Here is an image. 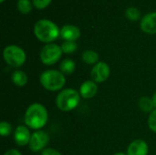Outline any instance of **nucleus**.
I'll list each match as a JSON object with an SVG mask.
<instances>
[{"instance_id":"f257e3e1","label":"nucleus","mask_w":156,"mask_h":155,"mask_svg":"<svg viewBox=\"0 0 156 155\" xmlns=\"http://www.w3.org/2000/svg\"><path fill=\"white\" fill-rule=\"evenodd\" d=\"M48 114L46 108L40 103L31 104L25 113V123L32 130H39L48 122Z\"/></svg>"},{"instance_id":"f03ea898","label":"nucleus","mask_w":156,"mask_h":155,"mask_svg":"<svg viewBox=\"0 0 156 155\" xmlns=\"http://www.w3.org/2000/svg\"><path fill=\"white\" fill-rule=\"evenodd\" d=\"M34 34L38 40L49 44L60 36L58 26L48 19H39L34 26Z\"/></svg>"},{"instance_id":"7ed1b4c3","label":"nucleus","mask_w":156,"mask_h":155,"mask_svg":"<svg viewBox=\"0 0 156 155\" xmlns=\"http://www.w3.org/2000/svg\"><path fill=\"white\" fill-rule=\"evenodd\" d=\"M40 83L44 89L49 91H57L61 90L66 83L65 75L58 70L48 69L40 75Z\"/></svg>"},{"instance_id":"20e7f679","label":"nucleus","mask_w":156,"mask_h":155,"mask_svg":"<svg viewBox=\"0 0 156 155\" xmlns=\"http://www.w3.org/2000/svg\"><path fill=\"white\" fill-rule=\"evenodd\" d=\"M80 94L73 89H66L61 90L56 99L57 107L62 111H70L74 110L80 103Z\"/></svg>"},{"instance_id":"39448f33","label":"nucleus","mask_w":156,"mask_h":155,"mask_svg":"<svg viewBox=\"0 0 156 155\" xmlns=\"http://www.w3.org/2000/svg\"><path fill=\"white\" fill-rule=\"evenodd\" d=\"M3 57L5 61L13 68L21 67L27 58L25 51L16 45H9L5 47L3 51Z\"/></svg>"},{"instance_id":"423d86ee","label":"nucleus","mask_w":156,"mask_h":155,"mask_svg":"<svg viewBox=\"0 0 156 155\" xmlns=\"http://www.w3.org/2000/svg\"><path fill=\"white\" fill-rule=\"evenodd\" d=\"M62 53L61 47L54 43H49L42 48L40 51V60L45 65H54L59 60Z\"/></svg>"},{"instance_id":"0eeeda50","label":"nucleus","mask_w":156,"mask_h":155,"mask_svg":"<svg viewBox=\"0 0 156 155\" xmlns=\"http://www.w3.org/2000/svg\"><path fill=\"white\" fill-rule=\"evenodd\" d=\"M49 143V136L43 131H37L32 133L29 142V148L33 152H39L46 149L45 147Z\"/></svg>"},{"instance_id":"6e6552de","label":"nucleus","mask_w":156,"mask_h":155,"mask_svg":"<svg viewBox=\"0 0 156 155\" xmlns=\"http://www.w3.org/2000/svg\"><path fill=\"white\" fill-rule=\"evenodd\" d=\"M111 69L107 63L105 62H98L91 69L90 77L92 80L96 83H101L108 79L110 77Z\"/></svg>"},{"instance_id":"1a4fd4ad","label":"nucleus","mask_w":156,"mask_h":155,"mask_svg":"<svg viewBox=\"0 0 156 155\" xmlns=\"http://www.w3.org/2000/svg\"><path fill=\"white\" fill-rule=\"evenodd\" d=\"M31 133L28 128L25 125H19L16 128L14 133V140L18 146H25L29 144L31 139Z\"/></svg>"},{"instance_id":"9d476101","label":"nucleus","mask_w":156,"mask_h":155,"mask_svg":"<svg viewBox=\"0 0 156 155\" xmlns=\"http://www.w3.org/2000/svg\"><path fill=\"white\" fill-rule=\"evenodd\" d=\"M141 28L146 34H156V12L146 14L142 18Z\"/></svg>"},{"instance_id":"9b49d317","label":"nucleus","mask_w":156,"mask_h":155,"mask_svg":"<svg viewBox=\"0 0 156 155\" xmlns=\"http://www.w3.org/2000/svg\"><path fill=\"white\" fill-rule=\"evenodd\" d=\"M60 37L65 41H76L80 37V30L73 25H65L60 29Z\"/></svg>"},{"instance_id":"f8f14e48","label":"nucleus","mask_w":156,"mask_h":155,"mask_svg":"<svg viewBox=\"0 0 156 155\" xmlns=\"http://www.w3.org/2000/svg\"><path fill=\"white\" fill-rule=\"evenodd\" d=\"M128 155H147L148 145L144 140H135L132 142L127 150Z\"/></svg>"},{"instance_id":"ddd939ff","label":"nucleus","mask_w":156,"mask_h":155,"mask_svg":"<svg viewBox=\"0 0 156 155\" xmlns=\"http://www.w3.org/2000/svg\"><path fill=\"white\" fill-rule=\"evenodd\" d=\"M98 91L97 83L93 80H87L83 82L80 88V94L83 99L93 98Z\"/></svg>"},{"instance_id":"4468645a","label":"nucleus","mask_w":156,"mask_h":155,"mask_svg":"<svg viewBox=\"0 0 156 155\" xmlns=\"http://www.w3.org/2000/svg\"><path fill=\"white\" fill-rule=\"evenodd\" d=\"M12 82L17 87H23L27 83V75L22 70H16L12 74Z\"/></svg>"},{"instance_id":"2eb2a0df","label":"nucleus","mask_w":156,"mask_h":155,"mask_svg":"<svg viewBox=\"0 0 156 155\" xmlns=\"http://www.w3.org/2000/svg\"><path fill=\"white\" fill-rule=\"evenodd\" d=\"M75 67L76 64L73 60H71L70 58H66L64 59L60 65H59V69L60 71L64 74V75H70L74 72L75 70Z\"/></svg>"},{"instance_id":"dca6fc26","label":"nucleus","mask_w":156,"mask_h":155,"mask_svg":"<svg viewBox=\"0 0 156 155\" xmlns=\"http://www.w3.org/2000/svg\"><path fill=\"white\" fill-rule=\"evenodd\" d=\"M82 60L86 64L96 65L99 61V54L94 50H86L82 54Z\"/></svg>"},{"instance_id":"f3484780","label":"nucleus","mask_w":156,"mask_h":155,"mask_svg":"<svg viewBox=\"0 0 156 155\" xmlns=\"http://www.w3.org/2000/svg\"><path fill=\"white\" fill-rule=\"evenodd\" d=\"M139 107L144 112H152L154 108L153 100L145 96L139 100Z\"/></svg>"},{"instance_id":"a211bd4d","label":"nucleus","mask_w":156,"mask_h":155,"mask_svg":"<svg viewBox=\"0 0 156 155\" xmlns=\"http://www.w3.org/2000/svg\"><path fill=\"white\" fill-rule=\"evenodd\" d=\"M17 9L20 13L27 15L29 14L32 10V3L30 0H17Z\"/></svg>"},{"instance_id":"6ab92c4d","label":"nucleus","mask_w":156,"mask_h":155,"mask_svg":"<svg viewBox=\"0 0 156 155\" xmlns=\"http://www.w3.org/2000/svg\"><path fill=\"white\" fill-rule=\"evenodd\" d=\"M125 16L131 21H137L141 17V11L134 6H130L125 11Z\"/></svg>"},{"instance_id":"aec40b11","label":"nucleus","mask_w":156,"mask_h":155,"mask_svg":"<svg viewBox=\"0 0 156 155\" xmlns=\"http://www.w3.org/2000/svg\"><path fill=\"white\" fill-rule=\"evenodd\" d=\"M61 49L63 53L71 54L78 49V45L75 41H64L61 45Z\"/></svg>"},{"instance_id":"412c9836","label":"nucleus","mask_w":156,"mask_h":155,"mask_svg":"<svg viewBox=\"0 0 156 155\" xmlns=\"http://www.w3.org/2000/svg\"><path fill=\"white\" fill-rule=\"evenodd\" d=\"M12 132V126L10 123L6 122H2L0 123V134L3 137L8 136L10 135Z\"/></svg>"},{"instance_id":"4be33fe9","label":"nucleus","mask_w":156,"mask_h":155,"mask_svg":"<svg viewBox=\"0 0 156 155\" xmlns=\"http://www.w3.org/2000/svg\"><path fill=\"white\" fill-rule=\"evenodd\" d=\"M148 125H149V128L156 133V110L153 111L150 113V116L148 119Z\"/></svg>"},{"instance_id":"5701e85b","label":"nucleus","mask_w":156,"mask_h":155,"mask_svg":"<svg viewBox=\"0 0 156 155\" xmlns=\"http://www.w3.org/2000/svg\"><path fill=\"white\" fill-rule=\"evenodd\" d=\"M51 1L52 0H32V4L37 9H44L51 3Z\"/></svg>"},{"instance_id":"b1692460","label":"nucleus","mask_w":156,"mask_h":155,"mask_svg":"<svg viewBox=\"0 0 156 155\" xmlns=\"http://www.w3.org/2000/svg\"><path fill=\"white\" fill-rule=\"evenodd\" d=\"M41 155H62L58 151L52 148H46L42 151Z\"/></svg>"},{"instance_id":"393cba45","label":"nucleus","mask_w":156,"mask_h":155,"mask_svg":"<svg viewBox=\"0 0 156 155\" xmlns=\"http://www.w3.org/2000/svg\"><path fill=\"white\" fill-rule=\"evenodd\" d=\"M4 155H22L20 153V152L19 151H17V150H15V149H11V150H9V151H7L5 153Z\"/></svg>"},{"instance_id":"a878e982","label":"nucleus","mask_w":156,"mask_h":155,"mask_svg":"<svg viewBox=\"0 0 156 155\" xmlns=\"http://www.w3.org/2000/svg\"><path fill=\"white\" fill-rule=\"evenodd\" d=\"M152 100H153V102H154V108L156 109V92L154 94V96H153Z\"/></svg>"},{"instance_id":"bb28decb","label":"nucleus","mask_w":156,"mask_h":155,"mask_svg":"<svg viewBox=\"0 0 156 155\" xmlns=\"http://www.w3.org/2000/svg\"><path fill=\"white\" fill-rule=\"evenodd\" d=\"M114 155H128V154H126V153H115Z\"/></svg>"},{"instance_id":"cd10ccee","label":"nucleus","mask_w":156,"mask_h":155,"mask_svg":"<svg viewBox=\"0 0 156 155\" xmlns=\"http://www.w3.org/2000/svg\"><path fill=\"white\" fill-rule=\"evenodd\" d=\"M4 1H5V0H0V2H1V3H3Z\"/></svg>"}]
</instances>
